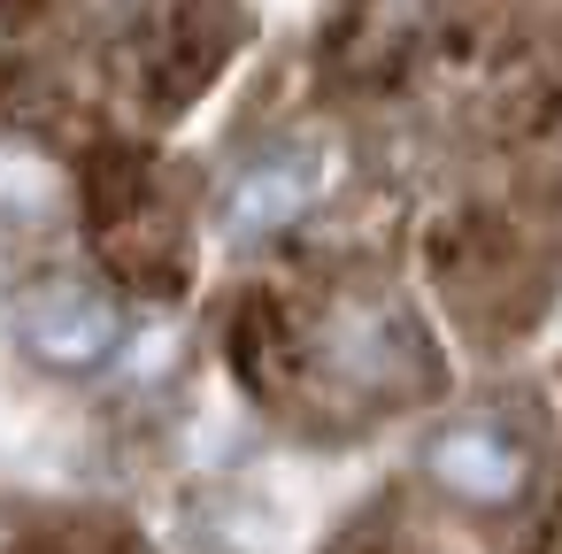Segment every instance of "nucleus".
<instances>
[{
	"mask_svg": "<svg viewBox=\"0 0 562 554\" xmlns=\"http://www.w3.org/2000/svg\"><path fill=\"white\" fill-rule=\"evenodd\" d=\"M16 339L47 370H101L116 354V339H124V316L86 278H40L16 301Z\"/></svg>",
	"mask_w": 562,
	"mask_h": 554,
	"instance_id": "1",
	"label": "nucleus"
},
{
	"mask_svg": "<svg viewBox=\"0 0 562 554\" xmlns=\"http://www.w3.org/2000/svg\"><path fill=\"white\" fill-rule=\"evenodd\" d=\"M316 201H324V147L285 139V147L255 155V162L232 178V193H224V208H216V231H224L232 247H255V239L293 231Z\"/></svg>",
	"mask_w": 562,
	"mask_h": 554,
	"instance_id": "2",
	"label": "nucleus"
},
{
	"mask_svg": "<svg viewBox=\"0 0 562 554\" xmlns=\"http://www.w3.org/2000/svg\"><path fill=\"white\" fill-rule=\"evenodd\" d=\"M424 462H431V477H439L447 493H462V500H516V485H524V446H516L508 431H493V423H454V431H439Z\"/></svg>",
	"mask_w": 562,
	"mask_h": 554,
	"instance_id": "3",
	"label": "nucleus"
},
{
	"mask_svg": "<svg viewBox=\"0 0 562 554\" xmlns=\"http://www.w3.org/2000/svg\"><path fill=\"white\" fill-rule=\"evenodd\" d=\"M63 208V178L47 155H32L24 139H0V216L9 224H47Z\"/></svg>",
	"mask_w": 562,
	"mask_h": 554,
	"instance_id": "4",
	"label": "nucleus"
}]
</instances>
